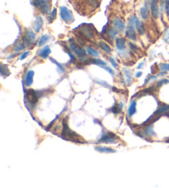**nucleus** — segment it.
<instances>
[{
  "label": "nucleus",
  "mask_w": 169,
  "mask_h": 188,
  "mask_svg": "<svg viewBox=\"0 0 169 188\" xmlns=\"http://www.w3.org/2000/svg\"><path fill=\"white\" fill-rule=\"evenodd\" d=\"M62 137L64 139H66L68 140H71V141L76 142V143H80L79 139L80 137L74 132L71 131L67 125V123H65V120L63 122V130H62Z\"/></svg>",
  "instance_id": "f257e3e1"
},
{
  "label": "nucleus",
  "mask_w": 169,
  "mask_h": 188,
  "mask_svg": "<svg viewBox=\"0 0 169 188\" xmlns=\"http://www.w3.org/2000/svg\"><path fill=\"white\" fill-rule=\"evenodd\" d=\"M137 17L136 16H133L130 18L129 22H128V26L126 27V32H125V35L128 38H130L132 41H135L136 40V33H135V22Z\"/></svg>",
  "instance_id": "f03ea898"
},
{
  "label": "nucleus",
  "mask_w": 169,
  "mask_h": 188,
  "mask_svg": "<svg viewBox=\"0 0 169 188\" xmlns=\"http://www.w3.org/2000/svg\"><path fill=\"white\" fill-rule=\"evenodd\" d=\"M32 4L34 7L39 8L45 14L49 13L50 9V3L49 0H33Z\"/></svg>",
  "instance_id": "7ed1b4c3"
},
{
  "label": "nucleus",
  "mask_w": 169,
  "mask_h": 188,
  "mask_svg": "<svg viewBox=\"0 0 169 188\" xmlns=\"http://www.w3.org/2000/svg\"><path fill=\"white\" fill-rule=\"evenodd\" d=\"M69 42H70V43H69V48L71 49L72 52H74L76 55H78V57H79L80 59H84V58H85V57H87L86 51L83 47H79L77 43L72 42V39H70Z\"/></svg>",
  "instance_id": "20e7f679"
},
{
  "label": "nucleus",
  "mask_w": 169,
  "mask_h": 188,
  "mask_svg": "<svg viewBox=\"0 0 169 188\" xmlns=\"http://www.w3.org/2000/svg\"><path fill=\"white\" fill-rule=\"evenodd\" d=\"M59 12H60V17L64 21L67 22H72L74 21V16L72 14V12L68 8V7L62 6L59 8Z\"/></svg>",
  "instance_id": "39448f33"
},
{
  "label": "nucleus",
  "mask_w": 169,
  "mask_h": 188,
  "mask_svg": "<svg viewBox=\"0 0 169 188\" xmlns=\"http://www.w3.org/2000/svg\"><path fill=\"white\" fill-rule=\"evenodd\" d=\"M23 41H24V44L26 47H31L36 42V34L32 30H27L25 33Z\"/></svg>",
  "instance_id": "423d86ee"
},
{
  "label": "nucleus",
  "mask_w": 169,
  "mask_h": 188,
  "mask_svg": "<svg viewBox=\"0 0 169 188\" xmlns=\"http://www.w3.org/2000/svg\"><path fill=\"white\" fill-rule=\"evenodd\" d=\"M147 2L150 4V11H151L153 17H154L155 19L158 18V16H159V7H158V0H147Z\"/></svg>",
  "instance_id": "0eeeda50"
},
{
  "label": "nucleus",
  "mask_w": 169,
  "mask_h": 188,
  "mask_svg": "<svg viewBox=\"0 0 169 188\" xmlns=\"http://www.w3.org/2000/svg\"><path fill=\"white\" fill-rule=\"evenodd\" d=\"M117 140V137L115 136V134L112 133H107L105 135H103L102 137V139H100V142H103V143H110V144H115Z\"/></svg>",
  "instance_id": "6e6552de"
},
{
  "label": "nucleus",
  "mask_w": 169,
  "mask_h": 188,
  "mask_svg": "<svg viewBox=\"0 0 169 188\" xmlns=\"http://www.w3.org/2000/svg\"><path fill=\"white\" fill-rule=\"evenodd\" d=\"M27 99L29 100V102L31 103V104H35L38 100V95L37 94V91H35L33 89H30V90H27Z\"/></svg>",
  "instance_id": "1a4fd4ad"
},
{
  "label": "nucleus",
  "mask_w": 169,
  "mask_h": 188,
  "mask_svg": "<svg viewBox=\"0 0 169 188\" xmlns=\"http://www.w3.org/2000/svg\"><path fill=\"white\" fill-rule=\"evenodd\" d=\"M42 26H43V19L41 16L36 17V19L33 22V27H34L35 31L37 32H39L41 29Z\"/></svg>",
  "instance_id": "9d476101"
},
{
  "label": "nucleus",
  "mask_w": 169,
  "mask_h": 188,
  "mask_svg": "<svg viewBox=\"0 0 169 188\" xmlns=\"http://www.w3.org/2000/svg\"><path fill=\"white\" fill-rule=\"evenodd\" d=\"M113 25L115 26V27L118 31H120V32H122L123 30L125 29V23L123 22V21L120 18H118V17H115L113 20Z\"/></svg>",
  "instance_id": "9b49d317"
},
{
  "label": "nucleus",
  "mask_w": 169,
  "mask_h": 188,
  "mask_svg": "<svg viewBox=\"0 0 169 188\" xmlns=\"http://www.w3.org/2000/svg\"><path fill=\"white\" fill-rule=\"evenodd\" d=\"M135 26L136 30L139 32L140 35H143L145 32V25L140 20H139V18H136L135 22Z\"/></svg>",
  "instance_id": "f8f14e48"
},
{
  "label": "nucleus",
  "mask_w": 169,
  "mask_h": 188,
  "mask_svg": "<svg viewBox=\"0 0 169 188\" xmlns=\"http://www.w3.org/2000/svg\"><path fill=\"white\" fill-rule=\"evenodd\" d=\"M125 43H126V41H125V38H124V37H119V38L115 40V46L117 47V49L120 50V51H122V50L125 49Z\"/></svg>",
  "instance_id": "ddd939ff"
},
{
  "label": "nucleus",
  "mask_w": 169,
  "mask_h": 188,
  "mask_svg": "<svg viewBox=\"0 0 169 188\" xmlns=\"http://www.w3.org/2000/svg\"><path fill=\"white\" fill-rule=\"evenodd\" d=\"M50 52H51V51H50V48L49 47V46H46L43 49L40 51L38 55L41 57L42 59H46L47 57H49V55L50 54Z\"/></svg>",
  "instance_id": "4468645a"
},
{
  "label": "nucleus",
  "mask_w": 169,
  "mask_h": 188,
  "mask_svg": "<svg viewBox=\"0 0 169 188\" xmlns=\"http://www.w3.org/2000/svg\"><path fill=\"white\" fill-rule=\"evenodd\" d=\"M169 113V105L167 104H162L161 106H159V108L158 109V110L154 113V114H157V115H161V114H167Z\"/></svg>",
  "instance_id": "2eb2a0df"
},
{
  "label": "nucleus",
  "mask_w": 169,
  "mask_h": 188,
  "mask_svg": "<svg viewBox=\"0 0 169 188\" xmlns=\"http://www.w3.org/2000/svg\"><path fill=\"white\" fill-rule=\"evenodd\" d=\"M33 76H34V71H29L27 73L26 78H25V83L27 86H30L33 82Z\"/></svg>",
  "instance_id": "dca6fc26"
},
{
  "label": "nucleus",
  "mask_w": 169,
  "mask_h": 188,
  "mask_svg": "<svg viewBox=\"0 0 169 188\" xmlns=\"http://www.w3.org/2000/svg\"><path fill=\"white\" fill-rule=\"evenodd\" d=\"M140 13L143 19H148L149 18V17H150V11H149L147 5H145V6H144V7L140 8Z\"/></svg>",
  "instance_id": "f3484780"
},
{
  "label": "nucleus",
  "mask_w": 169,
  "mask_h": 188,
  "mask_svg": "<svg viewBox=\"0 0 169 188\" xmlns=\"http://www.w3.org/2000/svg\"><path fill=\"white\" fill-rule=\"evenodd\" d=\"M135 113H136V102L133 100V101H131L130 107H129L128 114H129L130 117H132Z\"/></svg>",
  "instance_id": "a211bd4d"
},
{
  "label": "nucleus",
  "mask_w": 169,
  "mask_h": 188,
  "mask_svg": "<svg viewBox=\"0 0 169 188\" xmlns=\"http://www.w3.org/2000/svg\"><path fill=\"white\" fill-rule=\"evenodd\" d=\"M82 32H83V34H84L86 37H88V38H92V37H93V30L91 29V28H89L88 27H84V28L82 29Z\"/></svg>",
  "instance_id": "6ab92c4d"
},
{
  "label": "nucleus",
  "mask_w": 169,
  "mask_h": 188,
  "mask_svg": "<svg viewBox=\"0 0 169 188\" xmlns=\"http://www.w3.org/2000/svg\"><path fill=\"white\" fill-rule=\"evenodd\" d=\"M99 46H100L101 48H102L104 52H106V53H110V52H111L110 46H109L107 43H106L105 42L100 41V42H99Z\"/></svg>",
  "instance_id": "aec40b11"
},
{
  "label": "nucleus",
  "mask_w": 169,
  "mask_h": 188,
  "mask_svg": "<svg viewBox=\"0 0 169 188\" xmlns=\"http://www.w3.org/2000/svg\"><path fill=\"white\" fill-rule=\"evenodd\" d=\"M96 150L101 153H115V150L110 148H106V147H96Z\"/></svg>",
  "instance_id": "412c9836"
},
{
  "label": "nucleus",
  "mask_w": 169,
  "mask_h": 188,
  "mask_svg": "<svg viewBox=\"0 0 169 188\" xmlns=\"http://www.w3.org/2000/svg\"><path fill=\"white\" fill-rule=\"evenodd\" d=\"M124 74H125V81L128 85L130 84V82L132 80V76H131V73H130V71L128 69L124 70Z\"/></svg>",
  "instance_id": "4be33fe9"
},
{
  "label": "nucleus",
  "mask_w": 169,
  "mask_h": 188,
  "mask_svg": "<svg viewBox=\"0 0 169 188\" xmlns=\"http://www.w3.org/2000/svg\"><path fill=\"white\" fill-rule=\"evenodd\" d=\"M50 39V36L49 35H44V36H42L39 40V42H38V46L39 47H42L43 45H45L46 43Z\"/></svg>",
  "instance_id": "5701e85b"
},
{
  "label": "nucleus",
  "mask_w": 169,
  "mask_h": 188,
  "mask_svg": "<svg viewBox=\"0 0 169 188\" xmlns=\"http://www.w3.org/2000/svg\"><path fill=\"white\" fill-rule=\"evenodd\" d=\"M107 35L110 39L113 40L115 37V36L117 35V30L115 29V28H113V27H110V28L108 29Z\"/></svg>",
  "instance_id": "b1692460"
},
{
  "label": "nucleus",
  "mask_w": 169,
  "mask_h": 188,
  "mask_svg": "<svg viewBox=\"0 0 169 188\" xmlns=\"http://www.w3.org/2000/svg\"><path fill=\"white\" fill-rule=\"evenodd\" d=\"M87 52H88V54L90 55V56H92V57H98V55H99V52H98L97 50L94 49V48H93V47H87Z\"/></svg>",
  "instance_id": "393cba45"
},
{
  "label": "nucleus",
  "mask_w": 169,
  "mask_h": 188,
  "mask_svg": "<svg viewBox=\"0 0 169 188\" xmlns=\"http://www.w3.org/2000/svg\"><path fill=\"white\" fill-rule=\"evenodd\" d=\"M90 62H91V63H93V64L97 65V66H101V67L106 66V62H103L102 60L93 59V60H91Z\"/></svg>",
  "instance_id": "a878e982"
},
{
  "label": "nucleus",
  "mask_w": 169,
  "mask_h": 188,
  "mask_svg": "<svg viewBox=\"0 0 169 188\" xmlns=\"http://www.w3.org/2000/svg\"><path fill=\"white\" fill-rule=\"evenodd\" d=\"M56 15H57V10L56 8H54V9L52 10L50 13L49 16V22H52L54 21L55 18H56Z\"/></svg>",
  "instance_id": "bb28decb"
},
{
  "label": "nucleus",
  "mask_w": 169,
  "mask_h": 188,
  "mask_svg": "<svg viewBox=\"0 0 169 188\" xmlns=\"http://www.w3.org/2000/svg\"><path fill=\"white\" fill-rule=\"evenodd\" d=\"M25 44L24 43H22V42H17V44L15 45L14 47V51L15 52H20V51H22V49H24L25 48Z\"/></svg>",
  "instance_id": "cd10ccee"
},
{
  "label": "nucleus",
  "mask_w": 169,
  "mask_h": 188,
  "mask_svg": "<svg viewBox=\"0 0 169 188\" xmlns=\"http://www.w3.org/2000/svg\"><path fill=\"white\" fill-rule=\"evenodd\" d=\"M1 74H2V76H7V75H9L8 69L4 65H2V66H1Z\"/></svg>",
  "instance_id": "c85d7f7f"
},
{
  "label": "nucleus",
  "mask_w": 169,
  "mask_h": 188,
  "mask_svg": "<svg viewBox=\"0 0 169 188\" xmlns=\"http://www.w3.org/2000/svg\"><path fill=\"white\" fill-rule=\"evenodd\" d=\"M163 39H164L165 42L169 43V27L165 31L164 35H163Z\"/></svg>",
  "instance_id": "c756f323"
},
{
  "label": "nucleus",
  "mask_w": 169,
  "mask_h": 188,
  "mask_svg": "<svg viewBox=\"0 0 169 188\" xmlns=\"http://www.w3.org/2000/svg\"><path fill=\"white\" fill-rule=\"evenodd\" d=\"M160 70L162 71H169V64H161L160 65Z\"/></svg>",
  "instance_id": "7c9ffc66"
},
{
  "label": "nucleus",
  "mask_w": 169,
  "mask_h": 188,
  "mask_svg": "<svg viewBox=\"0 0 169 188\" xmlns=\"http://www.w3.org/2000/svg\"><path fill=\"white\" fill-rule=\"evenodd\" d=\"M165 11L167 17H169V0H165Z\"/></svg>",
  "instance_id": "2f4dec72"
},
{
  "label": "nucleus",
  "mask_w": 169,
  "mask_h": 188,
  "mask_svg": "<svg viewBox=\"0 0 169 188\" xmlns=\"http://www.w3.org/2000/svg\"><path fill=\"white\" fill-rule=\"evenodd\" d=\"M167 83H169L168 80L162 79V80H160V81L158 82V86H161V85H162L163 84H167Z\"/></svg>",
  "instance_id": "473e14b6"
},
{
  "label": "nucleus",
  "mask_w": 169,
  "mask_h": 188,
  "mask_svg": "<svg viewBox=\"0 0 169 188\" xmlns=\"http://www.w3.org/2000/svg\"><path fill=\"white\" fill-rule=\"evenodd\" d=\"M29 53H30L29 52H23V53H22V56H21V57H20V60H23V59H25V58H26V57H27V56H28V55H29Z\"/></svg>",
  "instance_id": "72a5a7b5"
},
{
  "label": "nucleus",
  "mask_w": 169,
  "mask_h": 188,
  "mask_svg": "<svg viewBox=\"0 0 169 188\" xmlns=\"http://www.w3.org/2000/svg\"><path fill=\"white\" fill-rule=\"evenodd\" d=\"M110 62H111V64H112V66L115 68H116L117 67V64H116V62H115V60H114V58H112V57H110Z\"/></svg>",
  "instance_id": "f704fd0d"
},
{
  "label": "nucleus",
  "mask_w": 169,
  "mask_h": 188,
  "mask_svg": "<svg viewBox=\"0 0 169 188\" xmlns=\"http://www.w3.org/2000/svg\"><path fill=\"white\" fill-rule=\"evenodd\" d=\"M103 68H104V69L105 70H106V71H107L108 72H109V73H110V74H111L113 76V75H114V72H113V71L111 69H110V67H107V66H105V67H103Z\"/></svg>",
  "instance_id": "c9c22d12"
},
{
  "label": "nucleus",
  "mask_w": 169,
  "mask_h": 188,
  "mask_svg": "<svg viewBox=\"0 0 169 188\" xmlns=\"http://www.w3.org/2000/svg\"><path fill=\"white\" fill-rule=\"evenodd\" d=\"M130 48H131V50H133V51H135V50L138 49V47H136L135 44H133V43H130Z\"/></svg>",
  "instance_id": "e433bc0d"
},
{
  "label": "nucleus",
  "mask_w": 169,
  "mask_h": 188,
  "mask_svg": "<svg viewBox=\"0 0 169 188\" xmlns=\"http://www.w3.org/2000/svg\"><path fill=\"white\" fill-rule=\"evenodd\" d=\"M141 75H142V73H141V72H140V73H137V74H136V77L140 76H141Z\"/></svg>",
  "instance_id": "4c0bfd02"
}]
</instances>
